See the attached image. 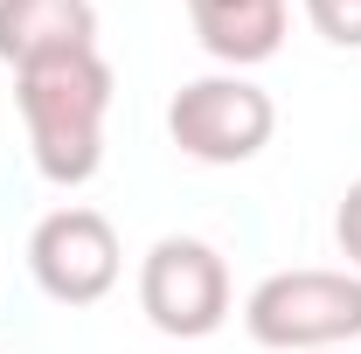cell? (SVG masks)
I'll return each instance as SVG.
<instances>
[{"label": "cell", "mask_w": 361, "mask_h": 354, "mask_svg": "<svg viewBox=\"0 0 361 354\" xmlns=\"http://www.w3.org/2000/svg\"><path fill=\"white\" fill-rule=\"evenodd\" d=\"M97 49V7L90 0H0V63L35 70L56 56Z\"/></svg>", "instance_id": "cell-6"}, {"label": "cell", "mask_w": 361, "mask_h": 354, "mask_svg": "<svg viewBox=\"0 0 361 354\" xmlns=\"http://www.w3.org/2000/svg\"><path fill=\"white\" fill-rule=\"evenodd\" d=\"M139 312L167 341H209L229 319V264L202 236H160L139 264Z\"/></svg>", "instance_id": "cell-4"}, {"label": "cell", "mask_w": 361, "mask_h": 354, "mask_svg": "<svg viewBox=\"0 0 361 354\" xmlns=\"http://www.w3.org/2000/svg\"><path fill=\"white\" fill-rule=\"evenodd\" d=\"M188 14H195L202 49L229 70L271 63L285 42V0H188Z\"/></svg>", "instance_id": "cell-7"}, {"label": "cell", "mask_w": 361, "mask_h": 354, "mask_svg": "<svg viewBox=\"0 0 361 354\" xmlns=\"http://www.w3.org/2000/svg\"><path fill=\"white\" fill-rule=\"evenodd\" d=\"M118 229L97 209H56L28 236V271L56 306H97L118 285Z\"/></svg>", "instance_id": "cell-5"}, {"label": "cell", "mask_w": 361, "mask_h": 354, "mask_svg": "<svg viewBox=\"0 0 361 354\" xmlns=\"http://www.w3.org/2000/svg\"><path fill=\"white\" fill-rule=\"evenodd\" d=\"M167 133L188 160L202 167H243L257 160L278 133V104H271L264 84L250 77H195V84L174 90L167 104Z\"/></svg>", "instance_id": "cell-3"}, {"label": "cell", "mask_w": 361, "mask_h": 354, "mask_svg": "<svg viewBox=\"0 0 361 354\" xmlns=\"http://www.w3.org/2000/svg\"><path fill=\"white\" fill-rule=\"evenodd\" d=\"M306 21L334 49H361V0H306Z\"/></svg>", "instance_id": "cell-8"}, {"label": "cell", "mask_w": 361, "mask_h": 354, "mask_svg": "<svg viewBox=\"0 0 361 354\" xmlns=\"http://www.w3.org/2000/svg\"><path fill=\"white\" fill-rule=\"evenodd\" d=\"M334 354H348V348H334Z\"/></svg>", "instance_id": "cell-10"}, {"label": "cell", "mask_w": 361, "mask_h": 354, "mask_svg": "<svg viewBox=\"0 0 361 354\" xmlns=\"http://www.w3.org/2000/svg\"><path fill=\"white\" fill-rule=\"evenodd\" d=\"M14 97H21L35 174L56 181V188H84L104 167L111 63L97 49H84V56H56V63H35V70H14Z\"/></svg>", "instance_id": "cell-1"}, {"label": "cell", "mask_w": 361, "mask_h": 354, "mask_svg": "<svg viewBox=\"0 0 361 354\" xmlns=\"http://www.w3.org/2000/svg\"><path fill=\"white\" fill-rule=\"evenodd\" d=\"M334 236H341V257L361 271V181L341 195V209H334Z\"/></svg>", "instance_id": "cell-9"}, {"label": "cell", "mask_w": 361, "mask_h": 354, "mask_svg": "<svg viewBox=\"0 0 361 354\" xmlns=\"http://www.w3.org/2000/svg\"><path fill=\"white\" fill-rule=\"evenodd\" d=\"M243 326L278 354H334L361 341V271H271L243 299Z\"/></svg>", "instance_id": "cell-2"}]
</instances>
